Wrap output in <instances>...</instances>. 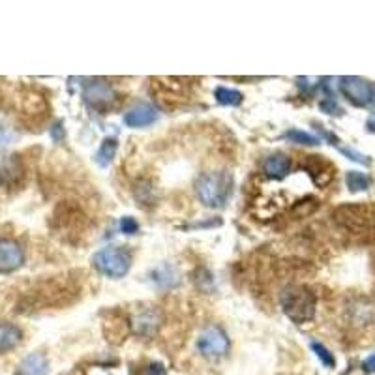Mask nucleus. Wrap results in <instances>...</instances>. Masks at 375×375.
Instances as JSON below:
<instances>
[{
  "instance_id": "13",
  "label": "nucleus",
  "mask_w": 375,
  "mask_h": 375,
  "mask_svg": "<svg viewBox=\"0 0 375 375\" xmlns=\"http://www.w3.org/2000/svg\"><path fill=\"white\" fill-rule=\"evenodd\" d=\"M162 316L154 308H145L134 317V330L139 336H153L160 327Z\"/></svg>"
},
{
  "instance_id": "14",
  "label": "nucleus",
  "mask_w": 375,
  "mask_h": 375,
  "mask_svg": "<svg viewBox=\"0 0 375 375\" xmlns=\"http://www.w3.org/2000/svg\"><path fill=\"white\" fill-rule=\"evenodd\" d=\"M150 280L154 281V285L158 289H164V291H169V289H175L181 285V276L176 272V269H173L171 264H162V267H156L150 274Z\"/></svg>"
},
{
  "instance_id": "18",
  "label": "nucleus",
  "mask_w": 375,
  "mask_h": 375,
  "mask_svg": "<svg viewBox=\"0 0 375 375\" xmlns=\"http://www.w3.org/2000/svg\"><path fill=\"white\" fill-rule=\"evenodd\" d=\"M216 101L223 107H239L244 101V94L241 90H234V88L227 87H218L214 90Z\"/></svg>"
},
{
  "instance_id": "32",
  "label": "nucleus",
  "mask_w": 375,
  "mask_h": 375,
  "mask_svg": "<svg viewBox=\"0 0 375 375\" xmlns=\"http://www.w3.org/2000/svg\"><path fill=\"white\" fill-rule=\"evenodd\" d=\"M372 104L375 106V87H374V96H372Z\"/></svg>"
},
{
  "instance_id": "3",
  "label": "nucleus",
  "mask_w": 375,
  "mask_h": 375,
  "mask_svg": "<svg viewBox=\"0 0 375 375\" xmlns=\"http://www.w3.org/2000/svg\"><path fill=\"white\" fill-rule=\"evenodd\" d=\"M92 267L107 278L120 280L132 269V253L126 250V246L101 248L100 252L94 253Z\"/></svg>"
},
{
  "instance_id": "27",
  "label": "nucleus",
  "mask_w": 375,
  "mask_h": 375,
  "mask_svg": "<svg viewBox=\"0 0 375 375\" xmlns=\"http://www.w3.org/2000/svg\"><path fill=\"white\" fill-rule=\"evenodd\" d=\"M195 283L199 285L203 291H206V289H212L214 285H212V276L206 272L205 269H201L197 274H195Z\"/></svg>"
},
{
  "instance_id": "9",
  "label": "nucleus",
  "mask_w": 375,
  "mask_h": 375,
  "mask_svg": "<svg viewBox=\"0 0 375 375\" xmlns=\"http://www.w3.org/2000/svg\"><path fill=\"white\" fill-rule=\"evenodd\" d=\"M160 118L158 109L150 104H137L124 115V124L129 128H147Z\"/></svg>"
},
{
  "instance_id": "16",
  "label": "nucleus",
  "mask_w": 375,
  "mask_h": 375,
  "mask_svg": "<svg viewBox=\"0 0 375 375\" xmlns=\"http://www.w3.org/2000/svg\"><path fill=\"white\" fill-rule=\"evenodd\" d=\"M49 362L43 353H32L19 364L17 375H47Z\"/></svg>"
},
{
  "instance_id": "26",
  "label": "nucleus",
  "mask_w": 375,
  "mask_h": 375,
  "mask_svg": "<svg viewBox=\"0 0 375 375\" xmlns=\"http://www.w3.org/2000/svg\"><path fill=\"white\" fill-rule=\"evenodd\" d=\"M118 227H120V231H122L124 234H137L139 233V223H137V220L132 216L120 218Z\"/></svg>"
},
{
  "instance_id": "12",
  "label": "nucleus",
  "mask_w": 375,
  "mask_h": 375,
  "mask_svg": "<svg viewBox=\"0 0 375 375\" xmlns=\"http://www.w3.org/2000/svg\"><path fill=\"white\" fill-rule=\"evenodd\" d=\"M291 167H293V162L289 158L288 154L276 153L272 156L263 162V173L267 178H272V181H281L291 173Z\"/></svg>"
},
{
  "instance_id": "23",
  "label": "nucleus",
  "mask_w": 375,
  "mask_h": 375,
  "mask_svg": "<svg viewBox=\"0 0 375 375\" xmlns=\"http://www.w3.org/2000/svg\"><path fill=\"white\" fill-rule=\"evenodd\" d=\"M132 375H167L165 366L160 362H148L143 368L132 369Z\"/></svg>"
},
{
  "instance_id": "31",
  "label": "nucleus",
  "mask_w": 375,
  "mask_h": 375,
  "mask_svg": "<svg viewBox=\"0 0 375 375\" xmlns=\"http://www.w3.org/2000/svg\"><path fill=\"white\" fill-rule=\"evenodd\" d=\"M366 129H368L369 134H375V111L372 113L366 120Z\"/></svg>"
},
{
  "instance_id": "19",
  "label": "nucleus",
  "mask_w": 375,
  "mask_h": 375,
  "mask_svg": "<svg viewBox=\"0 0 375 375\" xmlns=\"http://www.w3.org/2000/svg\"><path fill=\"white\" fill-rule=\"evenodd\" d=\"M283 139H288L289 143H297V145H304V147H317V145H321V137L297 128L288 129V132L283 134Z\"/></svg>"
},
{
  "instance_id": "2",
  "label": "nucleus",
  "mask_w": 375,
  "mask_h": 375,
  "mask_svg": "<svg viewBox=\"0 0 375 375\" xmlns=\"http://www.w3.org/2000/svg\"><path fill=\"white\" fill-rule=\"evenodd\" d=\"M280 306L291 321L304 325L316 317L317 297L308 285H288L281 289Z\"/></svg>"
},
{
  "instance_id": "5",
  "label": "nucleus",
  "mask_w": 375,
  "mask_h": 375,
  "mask_svg": "<svg viewBox=\"0 0 375 375\" xmlns=\"http://www.w3.org/2000/svg\"><path fill=\"white\" fill-rule=\"evenodd\" d=\"M197 351L208 360H220L227 357L231 351V340L225 334V330L220 327H208L197 338Z\"/></svg>"
},
{
  "instance_id": "30",
  "label": "nucleus",
  "mask_w": 375,
  "mask_h": 375,
  "mask_svg": "<svg viewBox=\"0 0 375 375\" xmlns=\"http://www.w3.org/2000/svg\"><path fill=\"white\" fill-rule=\"evenodd\" d=\"M362 369L366 374H375V355H372V357H368L364 360Z\"/></svg>"
},
{
  "instance_id": "15",
  "label": "nucleus",
  "mask_w": 375,
  "mask_h": 375,
  "mask_svg": "<svg viewBox=\"0 0 375 375\" xmlns=\"http://www.w3.org/2000/svg\"><path fill=\"white\" fill-rule=\"evenodd\" d=\"M23 341V330L13 323H0V353L13 351Z\"/></svg>"
},
{
  "instance_id": "10",
  "label": "nucleus",
  "mask_w": 375,
  "mask_h": 375,
  "mask_svg": "<svg viewBox=\"0 0 375 375\" xmlns=\"http://www.w3.org/2000/svg\"><path fill=\"white\" fill-rule=\"evenodd\" d=\"M24 176V165L17 154L0 156V186H13Z\"/></svg>"
},
{
  "instance_id": "24",
  "label": "nucleus",
  "mask_w": 375,
  "mask_h": 375,
  "mask_svg": "<svg viewBox=\"0 0 375 375\" xmlns=\"http://www.w3.org/2000/svg\"><path fill=\"white\" fill-rule=\"evenodd\" d=\"M338 150H340V154H344L346 158L351 160V162H357V164H360V165L372 164V160H369L368 156H364V154L357 153V150H353V148H349V147H341V145H338Z\"/></svg>"
},
{
  "instance_id": "6",
  "label": "nucleus",
  "mask_w": 375,
  "mask_h": 375,
  "mask_svg": "<svg viewBox=\"0 0 375 375\" xmlns=\"http://www.w3.org/2000/svg\"><path fill=\"white\" fill-rule=\"evenodd\" d=\"M340 92L344 94L351 106L355 107H366L372 104V96H374V85L357 76H346L340 79Z\"/></svg>"
},
{
  "instance_id": "1",
  "label": "nucleus",
  "mask_w": 375,
  "mask_h": 375,
  "mask_svg": "<svg viewBox=\"0 0 375 375\" xmlns=\"http://www.w3.org/2000/svg\"><path fill=\"white\" fill-rule=\"evenodd\" d=\"M234 181L227 171H208L195 181L197 199L208 208H222L233 194Z\"/></svg>"
},
{
  "instance_id": "7",
  "label": "nucleus",
  "mask_w": 375,
  "mask_h": 375,
  "mask_svg": "<svg viewBox=\"0 0 375 375\" xmlns=\"http://www.w3.org/2000/svg\"><path fill=\"white\" fill-rule=\"evenodd\" d=\"M85 101L92 109L106 115L117 101V90L104 79H94L85 85Z\"/></svg>"
},
{
  "instance_id": "28",
  "label": "nucleus",
  "mask_w": 375,
  "mask_h": 375,
  "mask_svg": "<svg viewBox=\"0 0 375 375\" xmlns=\"http://www.w3.org/2000/svg\"><path fill=\"white\" fill-rule=\"evenodd\" d=\"M17 139V134L13 129L6 128V126H0V147H6L10 143Z\"/></svg>"
},
{
  "instance_id": "20",
  "label": "nucleus",
  "mask_w": 375,
  "mask_h": 375,
  "mask_svg": "<svg viewBox=\"0 0 375 375\" xmlns=\"http://www.w3.org/2000/svg\"><path fill=\"white\" fill-rule=\"evenodd\" d=\"M369 176L360 171H349L346 175V184L349 188V192L358 194V192H366L369 188Z\"/></svg>"
},
{
  "instance_id": "21",
  "label": "nucleus",
  "mask_w": 375,
  "mask_h": 375,
  "mask_svg": "<svg viewBox=\"0 0 375 375\" xmlns=\"http://www.w3.org/2000/svg\"><path fill=\"white\" fill-rule=\"evenodd\" d=\"M310 347H311V351L316 353V357L321 360L323 366H327V368H334L336 358L332 353L328 351L327 347L323 346V344H319V341H310Z\"/></svg>"
},
{
  "instance_id": "29",
  "label": "nucleus",
  "mask_w": 375,
  "mask_h": 375,
  "mask_svg": "<svg viewBox=\"0 0 375 375\" xmlns=\"http://www.w3.org/2000/svg\"><path fill=\"white\" fill-rule=\"evenodd\" d=\"M51 137H53L55 143H62L64 141V126H62L60 120L51 128Z\"/></svg>"
},
{
  "instance_id": "8",
  "label": "nucleus",
  "mask_w": 375,
  "mask_h": 375,
  "mask_svg": "<svg viewBox=\"0 0 375 375\" xmlns=\"http://www.w3.org/2000/svg\"><path fill=\"white\" fill-rule=\"evenodd\" d=\"M24 263L23 248L19 242L10 241V239H0V272L8 274L13 270L21 269Z\"/></svg>"
},
{
  "instance_id": "11",
  "label": "nucleus",
  "mask_w": 375,
  "mask_h": 375,
  "mask_svg": "<svg viewBox=\"0 0 375 375\" xmlns=\"http://www.w3.org/2000/svg\"><path fill=\"white\" fill-rule=\"evenodd\" d=\"M304 167L306 171H308V175L311 176V181H313V184H317V186H327L328 182L332 181V176H334V173H332V165L328 164V162H325V160L321 158V156H304Z\"/></svg>"
},
{
  "instance_id": "25",
  "label": "nucleus",
  "mask_w": 375,
  "mask_h": 375,
  "mask_svg": "<svg viewBox=\"0 0 375 375\" xmlns=\"http://www.w3.org/2000/svg\"><path fill=\"white\" fill-rule=\"evenodd\" d=\"M321 79H316V77H299L297 79V85L304 94H313L317 90V87L321 85Z\"/></svg>"
},
{
  "instance_id": "4",
  "label": "nucleus",
  "mask_w": 375,
  "mask_h": 375,
  "mask_svg": "<svg viewBox=\"0 0 375 375\" xmlns=\"http://www.w3.org/2000/svg\"><path fill=\"white\" fill-rule=\"evenodd\" d=\"M336 222L353 233L375 231V205H344L334 211Z\"/></svg>"
},
{
  "instance_id": "22",
  "label": "nucleus",
  "mask_w": 375,
  "mask_h": 375,
  "mask_svg": "<svg viewBox=\"0 0 375 375\" xmlns=\"http://www.w3.org/2000/svg\"><path fill=\"white\" fill-rule=\"evenodd\" d=\"M319 109L323 113H327V115H332V117H341L344 115V109L336 101L334 96H325V100H321V104H319Z\"/></svg>"
},
{
  "instance_id": "17",
  "label": "nucleus",
  "mask_w": 375,
  "mask_h": 375,
  "mask_svg": "<svg viewBox=\"0 0 375 375\" xmlns=\"http://www.w3.org/2000/svg\"><path fill=\"white\" fill-rule=\"evenodd\" d=\"M118 150V139L117 137H106L101 141L98 153H96V164L100 167H109L113 164V160L117 156Z\"/></svg>"
}]
</instances>
